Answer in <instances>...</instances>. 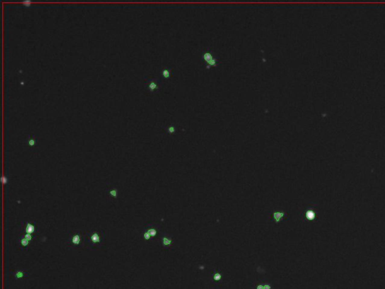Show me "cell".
<instances>
[{
	"label": "cell",
	"instance_id": "6da1fadb",
	"mask_svg": "<svg viewBox=\"0 0 385 289\" xmlns=\"http://www.w3.org/2000/svg\"><path fill=\"white\" fill-rule=\"evenodd\" d=\"M85 235V243L87 247L91 249H96L102 247L106 241L104 232L99 230H92L90 232L86 233Z\"/></svg>",
	"mask_w": 385,
	"mask_h": 289
},
{
	"label": "cell",
	"instance_id": "7a4b0ae2",
	"mask_svg": "<svg viewBox=\"0 0 385 289\" xmlns=\"http://www.w3.org/2000/svg\"><path fill=\"white\" fill-rule=\"evenodd\" d=\"M70 246L74 249L83 247L85 243V236L80 230H75L71 233L68 238Z\"/></svg>",
	"mask_w": 385,
	"mask_h": 289
},
{
	"label": "cell",
	"instance_id": "3957f363",
	"mask_svg": "<svg viewBox=\"0 0 385 289\" xmlns=\"http://www.w3.org/2000/svg\"><path fill=\"white\" fill-rule=\"evenodd\" d=\"M145 87L148 93L155 94V93H157L160 91V82L156 78H149L146 81Z\"/></svg>",
	"mask_w": 385,
	"mask_h": 289
},
{
	"label": "cell",
	"instance_id": "277c9868",
	"mask_svg": "<svg viewBox=\"0 0 385 289\" xmlns=\"http://www.w3.org/2000/svg\"><path fill=\"white\" fill-rule=\"evenodd\" d=\"M202 58L206 63V68L210 69L211 67H216L218 64L217 59L213 56L212 52L211 51H205L202 54Z\"/></svg>",
	"mask_w": 385,
	"mask_h": 289
},
{
	"label": "cell",
	"instance_id": "5b68a950",
	"mask_svg": "<svg viewBox=\"0 0 385 289\" xmlns=\"http://www.w3.org/2000/svg\"><path fill=\"white\" fill-rule=\"evenodd\" d=\"M21 227L24 230V233L27 234H35L37 231L36 224L33 221H26L21 223Z\"/></svg>",
	"mask_w": 385,
	"mask_h": 289
},
{
	"label": "cell",
	"instance_id": "8992f818",
	"mask_svg": "<svg viewBox=\"0 0 385 289\" xmlns=\"http://www.w3.org/2000/svg\"><path fill=\"white\" fill-rule=\"evenodd\" d=\"M11 274L13 275L15 280H20V279H24V278L27 277V276L30 275V273L24 270H15L14 271L11 272Z\"/></svg>",
	"mask_w": 385,
	"mask_h": 289
},
{
	"label": "cell",
	"instance_id": "52a82bcc",
	"mask_svg": "<svg viewBox=\"0 0 385 289\" xmlns=\"http://www.w3.org/2000/svg\"><path fill=\"white\" fill-rule=\"evenodd\" d=\"M30 241L27 240V239L24 237V235L21 236L19 239V244H20V247H21V251H24V250H27L29 247V245H30Z\"/></svg>",
	"mask_w": 385,
	"mask_h": 289
},
{
	"label": "cell",
	"instance_id": "ba28073f",
	"mask_svg": "<svg viewBox=\"0 0 385 289\" xmlns=\"http://www.w3.org/2000/svg\"><path fill=\"white\" fill-rule=\"evenodd\" d=\"M27 144H28L29 147L30 148L35 147V146L37 145L38 144L37 138L35 136L34 134H29L28 137H27Z\"/></svg>",
	"mask_w": 385,
	"mask_h": 289
},
{
	"label": "cell",
	"instance_id": "9c48e42d",
	"mask_svg": "<svg viewBox=\"0 0 385 289\" xmlns=\"http://www.w3.org/2000/svg\"><path fill=\"white\" fill-rule=\"evenodd\" d=\"M107 192V194L111 197V198H113V199H118V195H119V191H118V189L117 188H109V189H107L106 191Z\"/></svg>",
	"mask_w": 385,
	"mask_h": 289
},
{
	"label": "cell",
	"instance_id": "30bf717a",
	"mask_svg": "<svg viewBox=\"0 0 385 289\" xmlns=\"http://www.w3.org/2000/svg\"><path fill=\"white\" fill-rule=\"evenodd\" d=\"M144 232H146L147 233H148L149 235H150V237H151V239H152V238H153V237H155L156 236V234H157V230H156L155 227H153L150 226V225H149V226H147V227L145 228V230H144Z\"/></svg>",
	"mask_w": 385,
	"mask_h": 289
},
{
	"label": "cell",
	"instance_id": "8fae6325",
	"mask_svg": "<svg viewBox=\"0 0 385 289\" xmlns=\"http://www.w3.org/2000/svg\"><path fill=\"white\" fill-rule=\"evenodd\" d=\"M161 75L163 78L168 79L172 76V69L169 68H165L161 71Z\"/></svg>",
	"mask_w": 385,
	"mask_h": 289
},
{
	"label": "cell",
	"instance_id": "7c38bea8",
	"mask_svg": "<svg viewBox=\"0 0 385 289\" xmlns=\"http://www.w3.org/2000/svg\"><path fill=\"white\" fill-rule=\"evenodd\" d=\"M172 243V240L169 238V237H166V236H164V237H163V238H162V244H163V246H164V247H165V248L166 247H169V246H171Z\"/></svg>",
	"mask_w": 385,
	"mask_h": 289
},
{
	"label": "cell",
	"instance_id": "4fadbf2b",
	"mask_svg": "<svg viewBox=\"0 0 385 289\" xmlns=\"http://www.w3.org/2000/svg\"><path fill=\"white\" fill-rule=\"evenodd\" d=\"M175 131H176V128H175V126L170 125V126H168V127H166V132L168 133H170V134H172V133H175Z\"/></svg>",
	"mask_w": 385,
	"mask_h": 289
},
{
	"label": "cell",
	"instance_id": "5bb4252c",
	"mask_svg": "<svg viewBox=\"0 0 385 289\" xmlns=\"http://www.w3.org/2000/svg\"><path fill=\"white\" fill-rule=\"evenodd\" d=\"M24 237H25V238L27 239V240H28V241H30V242H32V241H33V240H34L35 239H36V237H35L34 234H27V233H24Z\"/></svg>",
	"mask_w": 385,
	"mask_h": 289
},
{
	"label": "cell",
	"instance_id": "9a60e30c",
	"mask_svg": "<svg viewBox=\"0 0 385 289\" xmlns=\"http://www.w3.org/2000/svg\"><path fill=\"white\" fill-rule=\"evenodd\" d=\"M1 182L3 185H6L8 183V178L5 175H3L1 177Z\"/></svg>",
	"mask_w": 385,
	"mask_h": 289
},
{
	"label": "cell",
	"instance_id": "2e32d148",
	"mask_svg": "<svg viewBox=\"0 0 385 289\" xmlns=\"http://www.w3.org/2000/svg\"><path fill=\"white\" fill-rule=\"evenodd\" d=\"M306 216L307 218L309 219V220H312V219L314 218V213L312 211H308L306 213Z\"/></svg>",
	"mask_w": 385,
	"mask_h": 289
},
{
	"label": "cell",
	"instance_id": "e0dca14e",
	"mask_svg": "<svg viewBox=\"0 0 385 289\" xmlns=\"http://www.w3.org/2000/svg\"><path fill=\"white\" fill-rule=\"evenodd\" d=\"M283 215H284V213H280V212H276V213L274 214V216H275V218L276 219L277 221H278Z\"/></svg>",
	"mask_w": 385,
	"mask_h": 289
},
{
	"label": "cell",
	"instance_id": "ac0fdd59",
	"mask_svg": "<svg viewBox=\"0 0 385 289\" xmlns=\"http://www.w3.org/2000/svg\"><path fill=\"white\" fill-rule=\"evenodd\" d=\"M22 4L24 5V6L28 7V6H30V5L32 4V2L30 1V0H24V1L22 2Z\"/></svg>",
	"mask_w": 385,
	"mask_h": 289
},
{
	"label": "cell",
	"instance_id": "d6986e66",
	"mask_svg": "<svg viewBox=\"0 0 385 289\" xmlns=\"http://www.w3.org/2000/svg\"><path fill=\"white\" fill-rule=\"evenodd\" d=\"M220 277H221V276H220L219 273H216V274L214 276V280H220Z\"/></svg>",
	"mask_w": 385,
	"mask_h": 289
},
{
	"label": "cell",
	"instance_id": "ffe728a7",
	"mask_svg": "<svg viewBox=\"0 0 385 289\" xmlns=\"http://www.w3.org/2000/svg\"><path fill=\"white\" fill-rule=\"evenodd\" d=\"M257 289H264V285H258V286H257Z\"/></svg>",
	"mask_w": 385,
	"mask_h": 289
},
{
	"label": "cell",
	"instance_id": "44dd1931",
	"mask_svg": "<svg viewBox=\"0 0 385 289\" xmlns=\"http://www.w3.org/2000/svg\"><path fill=\"white\" fill-rule=\"evenodd\" d=\"M264 289H271L270 285H264Z\"/></svg>",
	"mask_w": 385,
	"mask_h": 289
}]
</instances>
